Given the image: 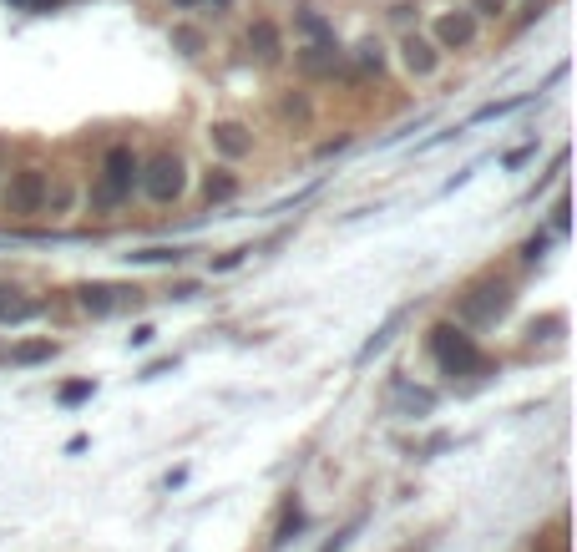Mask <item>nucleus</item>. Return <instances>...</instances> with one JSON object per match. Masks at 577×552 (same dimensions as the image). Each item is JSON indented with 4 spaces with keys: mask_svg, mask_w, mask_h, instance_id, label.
<instances>
[{
    "mask_svg": "<svg viewBox=\"0 0 577 552\" xmlns=\"http://www.w3.org/2000/svg\"><path fill=\"white\" fill-rule=\"evenodd\" d=\"M360 527H365V517H350V522H345V527H340L335 537H329V542H324L319 552H345V547H350V537H355Z\"/></svg>",
    "mask_w": 577,
    "mask_h": 552,
    "instance_id": "5701e85b",
    "label": "nucleus"
},
{
    "mask_svg": "<svg viewBox=\"0 0 577 552\" xmlns=\"http://www.w3.org/2000/svg\"><path fill=\"white\" fill-rule=\"evenodd\" d=\"M547 244H552V239H547V233H537V239H527V249H522V259H527V264H537V259L547 254Z\"/></svg>",
    "mask_w": 577,
    "mask_h": 552,
    "instance_id": "bb28decb",
    "label": "nucleus"
},
{
    "mask_svg": "<svg viewBox=\"0 0 577 552\" xmlns=\"http://www.w3.org/2000/svg\"><path fill=\"white\" fill-rule=\"evenodd\" d=\"M294 31H299L309 46H319V51H340L335 26H329V21H324V11H314V6H294Z\"/></svg>",
    "mask_w": 577,
    "mask_h": 552,
    "instance_id": "9d476101",
    "label": "nucleus"
},
{
    "mask_svg": "<svg viewBox=\"0 0 577 552\" xmlns=\"http://www.w3.org/2000/svg\"><path fill=\"white\" fill-rule=\"evenodd\" d=\"M11 6H21V11H51L56 0H11Z\"/></svg>",
    "mask_w": 577,
    "mask_h": 552,
    "instance_id": "473e14b6",
    "label": "nucleus"
},
{
    "mask_svg": "<svg viewBox=\"0 0 577 552\" xmlns=\"http://www.w3.org/2000/svg\"><path fill=\"white\" fill-rule=\"evenodd\" d=\"M46 188H51V173H46V168H36V163L16 168V173H11V188H6L11 213H16V218H41V213H46Z\"/></svg>",
    "mask_w": 577,
    "mask_h": 552,
    "instance_id": "39448f33",
    "label": "nucleus"
},
{
    "mask_svg": "<svg viewBox=\"0 0 577 552\" xmlns=\"http://www.w3.org/2000/svg\"><path fill=\"white\" fill-rule=\"evenodd\" d=\"M254 249H233V254H223V259H213V269H238L243 259H249Z\"/></svg>",
    "mask_w": 577,
    "mask_h": 552,
    "instance_id": "c756f323",
    "label": "nucleus"
},
{
    "mask_svg": "<svg viewBox=\"0 0 577 552\" xmlns=\"http://www.w3.org/2000/svg\"><path fill=\"white\" fill-rule=\"evenodd\" d=\"M279 117H299V122H304V117H309V102H304V97H284V102H279Z\"/></svg>",
    "mask_w": 577,
    "mask_h": 552,
    "instance_id": "a878e982",
    "label": "nucleus"
},
{
    "mask_svg": "<svg viewBox=\"0 0 577 552\" xmlns=\"http://www.w3.org/2000/svg\"><path fill=\"white\" fill-rule=\"evenodd\" d=\"M476 21H502L507 11H512V0H471V6H466Z\"/></svg>",
    "mask_w": 577,
    "mask_h": 552,
    "instance_id": "aec40b11",
    "label": "nucleus"
},
{
    "mask_svg": "<svg viewBox=\"0 0 577 552\" xmlns=\"http://www.w3.org/2000/svg\"><path fill=\"white\" fill-rule=\"evenodd\" d=\"M188 254L183 249H142V254H127V264H183Z\"/></svg>",
    "mask_w": 577,
    "mask_h": 552,
    "instance_id": "6ab92c4d",
    "label": "nucleus"
},
{
    "mask_svg": "<svg viewBox=\"0 0 577 552\" xmlns=\"http://www.w3.org/2000/svg\"><path fill=\"white\" fill-rule=\"evenodd\" d=\"M122 294H127V289H112V284H81V289H76L81 309H87V314H97V320L117 309V299H122Z\"/></svg>",
    "mask_w": 577,
    "mask_h": 552,
    "instance_id": "9b49d317",
    "label": "nucleus"
},
{
    "mask_svg": "<svg viewBox=\"0 0 577 552\" xmlns=\"http://www.w3.org/2000/svg\"><path fill=\"white\" fill-rule=\"evenodd\" d=\"M400 325H405V309H395L390 320H385V325H380V330H375V335H370L365 345H360V365H365V360H375V355H380V350H385V345L395 340V330H400Z\"/></svg>",
    "mask_w": 577,
    "mask_h": 552,
    "instance_id": "ddd939ff",
    "label": "nucleus"
},
{
    "mask_svg": "<svg viewBox=\"0 0 577 552\" xmlns=\"http://www.w3.org/2000/svg\"><path fill=\"white\" fill-rule=\"evenodd\" d=\"M243 46H249V56H254L259 66H279V61H284V36H279V26H274V21H264V16L249 26Z\"/></svg>",
    "mask_w": 577,
    "mask_h": 552,
    "instance_id": "1a4fd4ad",
    "label": "nucleus"
},
{
    "mask_svg": "<svg viewBox=\"0 0 577 552\" xmlns=\"http://www.w3.org/2000/svg\"><path fill=\"white\" fill-rule=\"evenodd\" d=\"M431 355H436V365L446 375H481V370H491V360L481 355V345L466 330H456V325H436L431 330Z\"/></svg>",
    "mask_w": 577,
    "mask_h": 552,
    "instance_id": "f03ea898",
    "label": "nucleus"
},
{
    "mask_svg": "<svg viewBox=\"0 0 577 552\" xmlns=\"http://www.w3.org/2000/svg\"><path fill=\"white\" fill-rule=\"evenodd\" d=\"M152 335H157L152 325H137V330L127 335V345H137V350H142V345H152Z\"/></svg>",
    "mask_w": 577,
    "mask_h": 552,
    "instance_id": "2f4dec72",
    "label": "nucleus"
},
{
    "mask_svg": "<svg viewBox=\"0 0 577 552\" xmlns=\"http://www.w3.org/2000/svg\"><path fill=\"white\" fill-rule=\"evenodd\" d=\"M436 547V537H421V542H410V547H400V552H431Z\"/></svg>",
    "mask_w": 577,
    "mask_h": 552,
    "instance_id": "c9c22d12",
    "label": "nucleus"
},
{
    "mask_svg": "<svg viewBox=\"0 0 577 552\" xmlns=\"http://www.w3.org/2000/svg\"><path fill=\"white\" fill-rule=\"evenodd\" d=\"M92 390H97V380H71V385H61V406H81V401H92Z\"/></svg>",
    "mask_w": 577,
    "mask_h": 552,
    "instance_id": "412c9836",
    "label": "nucleus"
},
{
    "mask_svg": "<svg viewBox=\"0 0 577 552\" xmlns=\"http://www.w3.org/2000/svg\"><path fill=\"white\" fill-rule=\"evenodd\" d=\"M178 11H193V6H228V0H173Z\"/></svg>",
    "mask_w": 577,
    "mask_h": 552,
    "instance_id": "72a5a7b5",
    "label": "nucleus"
},
{
    "mask_svg": "<svg viewBox=\"0 0 577 552\" xmlns=\"http://www.w3.org/2000/svg\"><path fill=\"white\" fill-rule=\"evenodd\" d=\"M527 157H532V147H517V152H507V168H522Z\"/></svg>",
    "mask_w": 577,
    "mask_h": 552,
    "instance_id": "f704fd0d",
    "label": "nucleus"
},
{
    "mask_svg": "<svg viewBox=\"0 0 577 552\" xmlns=\"http://www.w3.org/2000/svg\"><path fill=\"white\" fill-rule=\"evenodd\" d=\"M233 193H238V178H233V173H213V178H208V203H228Z\"/></svg>",
    "mask_w": 577,
    "mask_h": 552,
    "instance_id": "4be33fe9",
    "label": "nucleus"
},
{
    "mask_svg": "<svg viewBox=\"0 0 577 552\" xmlns=\"http://www.w3.org/2000/svg\"><path fill=\"white\" fill-rule=\"evenodd\" d=\"M557 552H567V547H557Z\"/></svg>",
    "mask_w": 577,
    "mask_h": 552,
    "instance_id": "e433bc0d",
    "label": "nucleus"
},
{
    "mask_svg": "<svg viewBox=\"0 0 577 552\" xmlns=\"http://www.w3.org/2000/svg\"><path fill=\"white\" fill-rule=\"evenodd\" d=\"M527 97H512V102H486L481 112H476V122H491V117H507V112H517Z\"/></svg>",
    "mask_w": 577,
    "mask_h": 552,
    "instance_id": "393cba45",
    "label": "nucleus"
},
{
    "mask_svg": "<svg viewBox=\"0 0 577 552\" xmlns=\"http://www.w3.org/2000/svg\"><path fill=\"white\" fill-rule=\"evenodd\" d=\"M410 16H416L410 0H395V6H390V21H395V26H410Z\"/></svg>",
    "mask_w": 577,
    "mask_h": 552,
    "instance_id": "cd10ccee",
    "label": "nucleus"
},
{
    "mask_svg": "<svg viewBox=\"0 0 577 552\" xmlns=\"http://www.w3.org/2000/svg\"><path fill=\"white\" fill-rule=\"evenodd\" d=\"M557 218H552V233H557V239H562V233H567V198H557V208H552Z\"/></svg>",
    "mask_w": 577,
    "mask_h": 552,
    "instance_id": "7c9ffc66",
    "label": "nucleus"
},
{
    "mask_svg": "<svg viewBox=\"0 0 577 552\" xmlns=\"http://www.w3.org/2000/svg\"><path fill=\"white\" fill-rule=\"evenodd\" d=\"M137 183H142V193L152 203H178L183 188H188V168H183L178 152H152L142 163V173H137Z\"/></svg>",
    "mask_w": 577,
    "mask_h": 552,
    "instance_id": "20e7f679",
    "label": "nucleus"
},
{
    "mask_svg": "<svg viewBox=\"0 0 577 552\" xmlns=\"http://www.w3.org/2000/svg\"><path fill=\"white\" fill-rule=\"evenodd\" d=\"M208 142H213L218 157H228V163H238V157L254 152V132L243 127V122H213V127H208Z\"/></svg>",
    "mask_w": 577,
    "mask_h": 552,
    "instance_id": "6e6552de",
    "label": "nucleus"
},
{
    "mask_svg": "<svg viewBox=\"0 0 577 552\" xmlns=\"http://www.w3.org/2000/svg\"><path fill=\"white\" fill-rule=\"evenodd\" d=\"M476 36H481V21L471 16V11H441L436 16V51L446 56V51H466V46H476Z\"/></svg>",
    "mask_w": 577,
    "mask_h": 552,
    "instance_id": "0eeeda50",
    "label": "nucleus"
},
{
    "mask_svg": "<svg viewBox=\"0 0 577 552\" xmlns=\"http://www.w3.org/2000/svg\"><path fill=\"white\" fill-rule=\"evenodd\" d=\"M400 66H405L410 76H416V82H431V76H441L446 56L436 51V41H431V36L405 31V36H400Z\"/></svg>",
    "mask_w": 577,
    "mask_h": 552,
    "instance_id": "423d86ee",
    "label": "nucleus"
},
{
    "mask_svg": "<svg viewBox=\"0 0 577 552\" xmlns=\"http://www.w3.org/2000/svg\"><path fill=\"white\" fill-rule=\"evenodd\" d=\"M294 61H299V71L319 76V71H335V66H340V51H319V46H304V51H294Z\"/></svg>",
    "mask_w": 577,
    "mask_h": 552,
    "instance_id": "2eb2a0df",
    "label": "nucleus"
},
{
    "mask_svg": "<svg viewBox=\"0 0 577 552\" xmlns=\"http://www.w3.org/2000/svg\"><path fill=\"white\" fill-rule=\"evenodd\" d=\"M355 61H360V71H385L390 56H385V46H380L375 36H365V41L355 46Z\"/></svg>",
    "mask_w": 577,
    "mask_h": 552,
    "instance_id": "a211bd4d",
    "label": "nucleus"
},
{
    "mask_svg": "<svg viewBox=\"0 0 577 552\" xmlns=\"http://www.w3.org/2000/svg\"><path fill=\"white\" fill-rule=\"evenodd\" d=\"M173 365H178V360H173V355H162V360H152V365H147V370H142V380H157V375H168V370H173Z\"/></svg>",
    "mask_w": 577,
    "mask_h": 552,
    "instance_id": "c85d7f7f",
    "label": "nucleus"
},
{
    "mask_svg": "<svg viewBox=\"0 0 577 552\" xmlns=\"http://www.w3.org/2000/svg\"><path fill=\"white\" fill-rule=\"evenodd\" d=\"M395 390H400V406H405L410 416H426V411L436 406V396H431V390H421V385H405V380H395Z\"/></svg>",
    "mask_w": 577,
    "mask_h": 552,
    "instance_id": "dca6fc26",
    "label": "nucleus"
},
{
    "mask_svg": "<svg viewBox=\"0 0 577 552\" xmlns=\"http://www.w3.org/2000/svg\"><path fill=\"white\" fill-rule=\"evenodd\" d=\"M507 309H512V284L507 279H486V284H476V289H466L456 299V320L486 330V325H497Z\"/></svg>",
    "mask_w": 577,
    "mask_h": 552,
    "instance_id": "7ed1b4c3",
    "label": "nucleus"
},
{
    "mask_svg": "<svg viewBox=\"0 0 577 552\" xmlns=\"http://www.w3.org/2000/svg\"><path fill=\"white\" fill-rule=\"evenodd\" d=\"M137 173H142V157H137L127 142L107 147V157H102V183H97V193H92V208H97V213L122 208L127 193H132V183H137Z\"/></svg>",
    "mask_w": 577,
    "mask_h": 552,
    "instance_id": "f257e3e1",
    "label": "nucleus"
},
{
    "mask_svg": "<svg viewBox=\"0 0 577 552\" xmlns=\"http://www.w3.org/2000/svg\"><path fill=\"white\" fill-rule=\"evenodd\" d=\"M51 355H56V340H26V345L11 350L16 365H41V360H51Z\"/></svg>",
    "mask_w": 577,
    "mask_h": 552,
    "instance_id": "f3484780",
    "label": "nucleus"
},
{
    "mask_svg": "<svg viewBox=\"0 0 577 552\" xmlns=\"http://www.w3.org/2000/svg\"><path fill=\"white\" fill-rule=\"evenodd\" d=\"M294 532H304V507L289 497V502H284V512H279V527H274V537H269V552L289 547V542H294Z\"/></svg>",
    "mask_w": 577,
    "mask_h": 552,
    "instance_id": "f8f14e48",
    "label": "nucleus"
},
{
    "mask_svg": "<svg viewBox=\"0 0 577 552\" xmlns=\"http://www.w3.org/2000/svg\"><path fill=\"white\" fill-rule=\"evenodd\" d=\"M173 46H183V56H198V51H203V31H193V26H173Z\"/></svg>",
    "mask_w": 577,
    "mask_h": 552,
    "instance_id": "b1692460",
    "label": "nucleus"
},
{
    "mask_svg": "<svg viewBox=\"0 0 577 552\" xmlns=\"http://www.w3.org/2000/svg\"><path fill=\"white\" fill-rule=\"evenodd\" d=\"M31 314H41V304H21L6 284H0V325H21V320H31Z\"/></svg>",
    "mask_w": 577,
    "mask_h": 552,
    "instance_id": "4468645a",
    "label": "nucleus"
}]
</instances>
